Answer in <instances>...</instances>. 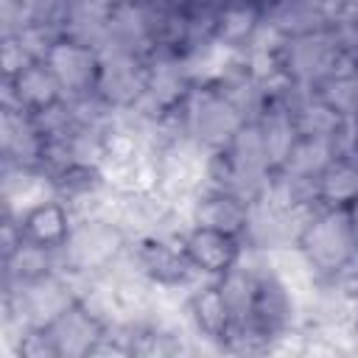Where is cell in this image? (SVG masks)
<instances>
[{
  "instance_id": "9c48e42d",
  "label": "cell",
  "mask_w": 358,
  "mask_h": 358,
  "mask_svg": "<svg viewBox=\"0 0 358 358\" xmlns=\"http://www.w3.org/2000/svg\"><path fill=\"white\" fill-rule=\"evenodd\" d=\"M45 333L53 341L56 358H90V355H95V350L106 333V322L78 299L59 319H53L45 327Z\"/></svg>"
},
{
  "instance_id": "484cf974",
  "label": "cell",
  "mask_w": 358,
  "mask_h": 358,
  "mask_svg": "<svg viewBox=\"0 0 358 358\" xmlns=\"http://www.w3.org/2000/svg\"><path fill=\"white\" fill-rule=\"evenodd\" d=\"M333 36L341 50V59L358 67V11H341L333 20Z\"/></svg>"
},
{
  "instance_id": "7402d4cb",
  "label": "cell",
  "mask_w": 358,
  "mask_h": 358,
  "mask_svg": "<svg viewBox=\"0 0 358 358\" xmlns=\"http://www.w3.org/2000/svg\"><path fill=\"white\" fill-rule=\"evenodd\" d=\"M319 193H322V204L347 207L358 196V159L333 157V162L319 179Z\"/></svg>"
},
{
  "instance_id": "ba28073f",
  "label": "cell",
  "mask_w": 358,
  "mask_h": 358,
  "mask_svg": "<svg viewBox=\"0 0 358 358\" xmlns=\"http://www.w3.org/2000/svg\"><path fill=\"white\" fill-rule=\"evenodd\" d=\"M193 87L196 81L179 53L154 50L148 56V81H145V98L140 106L159 117L162 112L182 106V101L190 95Z\"/></svg>"
},
{
  "instance_id": "d4e9b609",
  "label": "cell",
  "mask_w": 358,
  "mask_h": 358,
  "mask_svg": "<svg viewBox=\"0 0 358 358\" xmlns=\"http://www.w3.org/2000/svg\"><path fill=\"white\" fill-rule=\"evenodd\" d=\"M70 20V0H31V25L64 36Z\"/></svg>"
},
{
  "instance_id": "d6986e66",
  "label": "cell",
  "mask_w": 358,
  "mask_h": 358,
  "mask_svg": "<svg viewBox=\"0 0 358 358\" xmlns=\"http://www.w3.org/2000/svg\"><path fill=\"white\" fill-rule=\"evenodd\" d=\"M257 129H260V140H263V148H266V157H268L271 168L280 171L285 165V159L291 157L296 140H299L291 109H285L282 103L268 101L263 115L257 117Z\"/></svg>"
},
{
  "instance_id": "e0dca14e",
  "label": "cell",
  "mask_w": 358,
  "mask_h": 358,
  "mask_svg": "<svg viewBox=\"0 0 358 358\" xmlns=\"http://www.w3.org/2000/svg\"><path fill=\"white\" fill-rule=\"evenodd\" d=\"M336 14L322 0H268L263 6V22L280 36H302L330 28Z\"/></svg>"
},
{
  "instance_id": "f546056e",
  "label": "cell",
  "mask_w": 358,
  "mask_h": 358,
  "mask_svg": "<svg viewBox=\"0 0 358 358\" xmlns=\"http://www.w3.org/2000/svg\"><path fill=\"white\" fill-rule=\"evenodd\" d=\"M352 266H355V268H358V255H355V260H352Z\"/></svg>"
},
{
  "instance_id": "ac0fdd59",
  "label": "cell",
  "mask_w": 358,
  "mask_h": 358,
  "mask_svg": "<svg viewBox=\"0 0 358 358\" xmlns=\"http://www.w3.org/2000/svg\"><path fill=\"white\" fill-rule=\"evenodd\" d=\"M0 268H3V285H20V282L39 280L50 271H59L62 257H59V249H48L20 238L8 252H3Z\"/></svg>"
},
{
  "instance_id": "52a82bcc",
  "label": "cell",
  "mask_w": 358,
  "mask_h": 358,
  "mask_svg": "<svg viewBox=\"0 0 358 358\" xmlns=\"http://www.w3.org/2000/svg\"><path fill=\"white\" fill-rule=\"evenodd\" d=\"M224 148H227V154L232 159L235 190L241 196H246L249 201L260 199L266 193L271 176H274V168H271V162L266 157L257 120H246Z\"/></svg>"
},
{
  "instance_id": "5b68a950",
  "label": "cell",
  "mask_w": 358,
  "mask_h": 358,
  "mask_svg": "<svg viewBox=\"0 0 358 358\" xmlns=\"http://www.w3.org/2000/svg\"><path fill=\"white\" fill-rule=\"evenodd\" d=\"M341 62L344 59H341V50L336 45L333 28L302 34V36H291L280 48L282 73L291 81H296L302 87H310V90H316Z\"/></svg>"
},
{
  "instance_id": "8992f818",
  "label": "cell",
  "mask_w": 358,
  "mask_h": 358,
  "mask_svg": "<svg viewBox=\"0 0 358 358\" xmlns=\"http://www.w3.org/2000/svg\"><path fill=\"white\" fill-rule=\"evenodd\" d=\"M145 81H148V59L145 56L120 53V50L101 53V73H98L95 92L112 109L140 106L145 98Z\"/></svg>"
},
{
  "instance_id": "30bf717a",
  "label": "cell",
  "mask_w": 358,
  "mask_h": 358,
  "mask_svg": "<svg viewBox=\"0 0 358 358\" xmlns=\"http://www.w3.org/2000/svg\"><path fill=\"white\" fill-rule=\"evenodd\" d=\"M182 243H185V252L190 255L193 266L210 280L227 274L246 252V243L241 235H229V232L199 227V224H190L185 229Z\"/></svg>"
},
{
  "instance_id": "277c9868",
  "label": "cell",
  "mask_w": 358,
  "mask_h": 358,
  "mask_svg": "<svg viewBox=\"0 0 358 358\" xmlns=\"http://www.w3.org/2000/svg\"><path fill=\"white\" fill-rule=\"evenodd\" d=\"M182 117L187 137L207 151L224 148L246 123L241 112L213 84H196L190 90V95L182 101Z\"/></svg>"
},
{
  "instance_id": "7c38bea8",
  "label": "cell",
  "mask_w": 358,
  "mask_h": 358,
  "mask_svg": "<svg viewBox=\"0 0 358 358\" xmlns=\"http://www.w3.org/2000/svg\"><path fill=\"white\" fill-rule=\"evenodd\" d=\"M45 134L31 112L17 106H0V157L8 165H45Z\"/></svg>"
},
{
  "instance_id": "4316f807",
  "label": "cell",
  "mask_w": 358,
  "mask_h": 358,
  "mask_svg": "<svg viewBox=\"0 0 358 358\" xmlns=\"http://www.w3.org/2000/svg\"><path fill=\"white\" fill-rule=\"evenodd\" d=\"M31 62H36V59L25 50V45L20 42V36H17V34L3 36V78L17 76V73H20L22 67H28Z\"/></svg>"
},
{
  "instance_id": "6da1fadb",
  "label": "cell",
  "mask_w": 358,
  "mask_h": 358,
  "mask_svg": "<svg viewBox=\"0 0 358 358\" xmlns=\"http://www.w3.org/2000/svg\"><path fill=\"white\" fill-rule=\"evenodd\" d=\"M302 257L310 263L319 280L336 277L358 255V232L350 221L347 207L322 204L302 227L296 243Z\"/></svg>"
},
{
  "instance_id": "2e32d148",
  "label": "cell",
  "mask_w": 358,
  "mask_h": 358,
  "mask_svg": "<svg viewBox=\"0 0 358 358\" xmlns=\"http://www.w3.org/2000/svg\"><path fill=\"white\" fill-rule=\"evenodd\" d=\"M8 221L17 224L20 238L34 241V243L48 246V249H62L76 218L59 196H50V199L28 207L25 213H20L17 218H8Z\"/></svg>"
},
{
  "instance_id": "603a6c76",
  "label": "cell",
  "mask_w": 358,
  "mask_h": 358,
  "mask_svg": "<svg viewBox=\"0 0 358 358\" xmlns=\"http://www.w3.org/2000/svg\"><path fill=\"white\" fill-rule=\"evenodd\" d=\"M333 143L324 137H299L291 157L285 159V165L280 171L294 173V176H305V179H322V173L327 171V165L333 162Z\"/></svg>"
},
{
  "instance_id": "4dcf8cb0",
  "label": "cell",
  "mask_w": 358,
  "mask_h": 358,
  "mask_svg": "<svg viewBox=\"0 0 358 358\" xmlns=\"http://www.w3.org/2000/svg\"><path fill=\"white\" fill-rule=\"evenodd\" d=\"M355 327H358V319H355Z\"/></svg>"
},
{
  "instance_id": "7a4b0ae2",
  "label": "cell",
  "mask_w": 358,
  "mask_h": 358,
  "mask_svg": "<svg viewBox=\"0 0 358 358\" xmlns=\"http://www.w3.org/2000/svg\"><path fill=\"white\" fill-rule=\"evenodd\" d=\"M129 243H131L129 232L109 213L76 218L64 246L59 249L62 268L78 277L103 274L120 260Z\"/></svg>"
},
{
  "instance_id": "ffe728a7",
  "label": "cell",
  "mask_w": 358,
  "mask_h": 358,
  "mask_svg": "<svg viewBox=\"0 0 358 358\" xmlns=\"http://www.w3.org/2000/svg\"><path fill=\"white\" fill-rule=\"evenodd\" d=\"M260 22H263V8L229 0L215 14V42L232 53H246Z\"/></svg>"
},
{
  "instance_id": "cb8c5ba5",
  "label": "cell",
  "mask_w": 358,
  "mask_h": 358,
  "mask_svg": "<svg viewBox=\"0 0 358 358\" xmlns=\"http://www.w3.org/2000/svg\"><path fill=\"white\" fill-rule=\"evenodd\" d=\"M313 92L341 115L358 112V67H352L350 62H341Z\"/></svg>"
},
{
  "instance_id": "44dd1931",
  "label": "cell",
  "mask_w": 358,
  "mask_h": 358,
  "mask_svg": "<svg viewBox=\"0 0 358 358\" xmlns=\"http://www.w3.org/2000/svg\"><path fill=\"white\" fill-rule=\"evenodd\" d=\"M288 109L294 115L299 137H324V140H330L336 126H338V120H341V112H336L310 87H302L296 92V98L288 103Z\"/></svg>"
},
{
  "instance_id": "3957f363",
  "label": "cell",
  "mask_w": 358,
  "mask_h": 358,
  "mask_svg": "<svg viewBox=\"0 0 358 358\" xmlns=\"http://www.w3.org/2000/svg\"><path fill=\"white\" fill-rule=\"evenodd\" d=\"M129 252L134 257V266L140 274L159 291L185 296L193 285L210 280L204 277L190 255L185 252L182 235H148V238H134L129 243Z\"/></svg>"
},
{
  "instance_id": "f1b7e54d",
  "label": "cell",
  "mask_w": 358,
  "mask_h": 358,
  "mask_svg": "<svg viewBox=\"0 0 358 358\" xmlns=\"http://www.w3.org/2000/svg\"><path fill=\"white\" fill-rule=\"evenodd\" d=\"M322 3H324V6H327L333 14H341V11L347 8V3H350V0H322Z\"/></svg>"
},
{
  "instance_id": "4fadbf2b",
  "label": "cell",
  "mask_w": 358,
  "mask_h": 358,
  "mask_svg": "<svg viewBox=\"0 0 358 358\" xmlns=\"http://www.w3.org/2000/svg\"><path fill=\"white\" fill-rule=\"evenodd\" d=\"M64 98V90L48 64V59H36L22 67L17 76L3 78V106H17L25 112H39Z\"/></svg>"
},
{
  "instance_id": "9a60e30c",
  "label": "cell",
  "mask_w": 358,
  "mask_h": 358,
  "mask_svg": "<svg viewBox=\"0 0 358 358\" xmlns=\"http://www.w3.org/2000/svg\"><path fill=\"white\" fill-rule=\"evenodd\" d=\"M56 196L50 173L45 168L34 165H8L3 162L0 171V201H3V218H17L28 207Z\"/></svg>"
},
{
  "instance_id": "5bb4252c",
  "label": "cell",
  "mask_w": 358,
  "mask_h": 358,
  "mask_svg": "<svg viewBox=\"0 0 358 358\" xmlns=\"http://www.w3.org/2000/svg\"><path fill=\"white\" fill-rule=\"evenodd\" d=\"M249 210H252V201L246 196H241L238 190L204 187L190 201L187 215H190V224L221 229V232L243 238L246 224H249Z\"/></svg>"
},
{
  "instance_id": "8fae6325",
  "label": "cell",
  "mask_w": 358,
  "mask_h": 358,
  "mask_svg": "<svg viewBox=\"0 0 358 358\" xmlns=\"http://www.w3.org/2000/svg\"><path fill=\"white\" fill-rule=\"evenodd\" d=\"M48 64L53 67V73L64 90V98L95 92L98 73H101V53L92 45L62 36L53 45V50L48 53Z\"/></svg>"
},
{
  "instance_id": "83f0119b",
  "label": "cell",
  "mask_w": 358,
  "mask_h": 358,
  "mask_svg": "<svg viewBox=\"0 0 358 358\" xmlns=\"http://www.w3.org/2000/svg\"><path fill=\"white\" fill-rule=\"evenodd\" d=\"M347 213H350V221H352V227H355V232H358V196L347 204Z\"/></svg>"
}]
</instances>
